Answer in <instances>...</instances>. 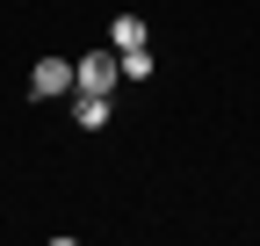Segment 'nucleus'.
Segmentation results:
<instances>
[{
    "instance_id": "nucleus-4",
    "label": "nucleus",
    "mask_w": 260,
    "mask_h": 246,
    "mask_svg": "<svg viewBox=\"0 0 260 246\" xmlns=\"http://www.w3.org/2000/svg\"><path fill=\"white\" fill-rule=\"evenodd\" d=\"M109 44H116V51H138V44H145V22H138V15H116V22H109Z\"/></svg>"
},
{
    "instance_id": "nucleus-3",
    "label": "nucleus",
    "mask_w": 260,
    "mask_h": 246,
    "mask_svg": "<svg viewBox=\"0 0 260 246\" xmlns=\"http://www.w3.org/2000/svg\"><path fill=\"white\" fill-rule=\"evenodd\" d=\"M109 116H116V102L80 87V102H73V123H80V131H109Z\"/></svg>"
},
{
    "instance_id": "nucleus-5",
    "label": "nucleus",
    "mask_w": 260,
    "mask_h": 246,
    "mask_svg": "<svg viewBox=\"0 0 260 246\" xmlns=\"http://www.w3.org/2000/svg\"><path fill=\"white\" fill-rule=\"evenodd\" d=\"M116 58H123V80H152V51L145 44L138 51H116Z\"/></svg>"
},
{
    "instance_id": "nucleus-1",
    "label": "nucleus",
    "mask_w": 260,
    "mask_h": 246,
    "mask_svg": "<svg viewBox=\"0 0 260 246\" xmlns=\"http://www.w3.org/2000/svg\"><path fill=\"white\" fill-rule=\"evenodd\" d=\"M116 80H123V58H116V44H109V51H87V58H73V87H87V95H109Z\"/></svg>"
},
{
    "instance_id": "nucleus-2",
    "label": "nucleus",
    "mask_w": 260,
    "mask_h": 246,
    "mask_svg": "<svg viewBox=\"0 0 260 246\" xmlns=\"http://www.w3.org/2000/svg\"><path fill=\"white\" fill-rule=\"evenodd\" d=\"M29 95H37V102L73 95V58H37V73H29Z\"/></svg>"
}]
</instances>
